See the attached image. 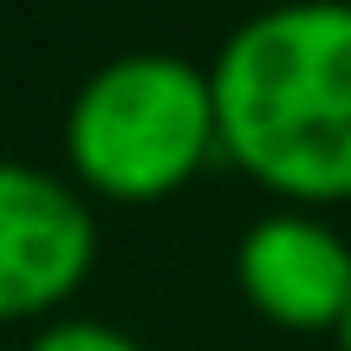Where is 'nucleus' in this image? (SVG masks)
<instances>
[{
	"instance_id": "1",
	"label": "nucleus",
	"mask_w": 351,
	"mask_h": 351,
	"mask_svg": "<svg viewBox=\"0 0 351 351\" xmlns=\"http://www.w3.org/2000/svg\"><path fill=\"white\" fill-rule=\"evenodd\" d=\"M221 156L287 208L351 202V7L280 0L215 46Z\"/></svg>"
},
{
	"instance_id": "2",
	"label": "nucleus",
	"mask_w": 351,
	"mask_h": 351,
	"mask_svg": "<svg viewBox=\"0 0 351 351\" xmlns=\"http://www.w3.org/2000/svg\"><path fill=\"white\" fill-rule=\"evenodd\" d=\"M221 150L208 65L182 52H117L65 104V163L85 195L163 202Z\"/></svg>"
},
{
	"instance_id": "3",
	"label": "nucleus",
	"mask_w": 351,
	"mask_h": 351,
	"mask_svg": "<svg viewBox=\"0 0 351 351\" xmlns=\"http://www.w3.org/2000/svg\"><path fill=\"white\" fill-rule=\"evenodd\" d=\"M98 267L91 195L59 169L0 156V319H46Z\"/></svg>"
},
{
	"instance_id": "4",
	"label": "nucleus",
	"mask_w": 351,
	"mask_h": 351,
	"mask_svg": "<svg viewBox=\"0 0 351 351\" xmlns=\"http://www.w3.org/2000/svg\"><path fill=\"white\" fill-rule=\"evenodd\" d=\"M234 287L287 332H332L351 313V241L319 208H274L241 234Z\"/></svg>"
},
{
	"instance_id": "5",
	"label": "nucleus",
	"mask_w": 351,
	"mask_h": 351,
	"mask_svg": "<svg viewBox=\"0 0 351 351\" xmlns=\"http://www.w3.org/2000/svg\"><path fill=\"white\" fill-rule=\"evenodd\" d=\"M26 351H143V339L111 319H52L39 326V339H26Z\"/></svg>"
},
{
	"instance_id": "6",
	"label": "nucleus",
	"mask_w": 351,
	"mask_h": 351,
	"mask_svg": "<svg viewBox=\"0 0 351 351\" xmlns=\"http://www.w3.org/2000/svg\"><path fill=\"white\" fill-rule=\"evenodd\" d=\"M339 351H351V313H345V326H339Z\"/></svg>"
},
{
	"instance_id": "7",
	"label": "nucleus",
	"mask_w": 351,
	"mask_h": 351,
	"mask_svg": "<svg viewBox=\"0 0 351 351\" xmlns=\"http://www.w3.org/2000/svg\"><path fill=\"white\" fill-rule=\"evenodd\" d=\"M345 7H351V0H345Z\"/></svg>"
}]
</instances>
